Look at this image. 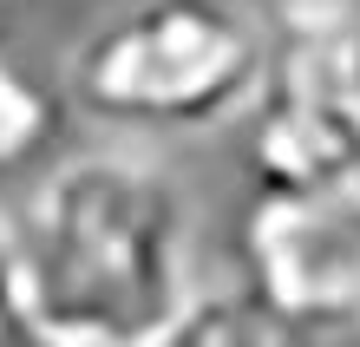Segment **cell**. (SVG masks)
Masks as SVG:
<instances>
[{"instance_id": "cell-1", "label": "cell", "mask_w": 360, "mask_h": 347, "mask_svg": "<svg viewBox=\"0 0 360 347\" xmlns=\"http://www.w3.org/2000/svg\"><path fill=\"white\" fill-rule=\"evenodd\" d=\"M13 243L46 347H144L197 295L190 197L131 144L46 164L13 210Z\"/></svg>"}, {"instance_id": "cell-2", "label": "cell", "mask_w": 360, "mask_h": 347, "mask_svg": "<svg viewBox=\"0 0 360 347\" xmlns=\"http://www.w3.org/2000/svg\"><path fill=\"white\" fill-rule=\"evenodd\" d=\"M269 66L275 27L249 0H124L72 53L66 92L98 132L203 138L256 112Z\"/></svg>"}, {"instance_id": "cell-3", "label": "cell", "mask_w": 360, "mask_h": 347, "mask_svg": "<svg viewBox=\"0 0 360 347\" xmlns=\"http://www.w3.org/2000/svg\"><path fill=\"white\" fill-rule=\"evenodd\" d=\"M256 308L275 347H360V197H256L243 223Z\"/></svg>"}, {"instance_id": "cell-4", "label": "cell", "mask_w": 360, "mask_h": 347, "mask_svg": "<svg viewBox=\"0 0 360 347\" xmlns=\"http://www.w3.org/2000/svg\"><path fill=\"white\" fill-rule=\"evenodd\" d=\"M59 138V99L39 85L0 39V177H20L53 151Z\"/></svg>"}, {"instance_id": "cell-5", "label": "cell", "mask_w": 360, "mask_h": 347, "mask_svg": "<svg viewBox=\"0 0 360 347\" xmlns=\"http://www.w3.org/2000/svg\"><path fill=\"white\" fill-rule=\"evenodd\" d=\"M144 347H275V334L243 282H217V289L190 295L184 315L171 328H158Z\"/></svg>"}, {"instance_id": "cell-6", "label": "cell", "mask_w": 360, "mask_h": 347, "mask_svg": "<svg viewBox=\"0 0 360 347\" xmlns=\"http://www.w3.org/2000/svg\"><path fill=\"white\" fill-rule=\"evenodd\" d=\"M0 347H46L27 308V275H20V243H13V210H0Z\"/></svg>"}, {"instance_id": "cell-7", "label": "cell", "mask_w": 360, "mask_h": 347, "mask_svg": "<svg viewBox=\"0 0 360 347\" xmlns=\"http://www.w3.org/2000/svg\"><path fill=\"white\" fill-rule=\"evenodd\" d=\"M341 7H354V13H360V0H341Z\"/></svg>"}]
</instances>
